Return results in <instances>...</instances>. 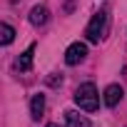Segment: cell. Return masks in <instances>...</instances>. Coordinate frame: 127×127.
<instances>
[{
	"label": "cell",
	"mask_w": 127,
	"mask_h": 127,
	"mask_svg": "<svg viewBox=\"0 0 127 127\" xmlns=\"http://www.w3.org/2000/svg\"><path fill=\"white\" fill-rule=\"evenodd\" d=\"M75 102H77L80 110H85V112H95L97 105H100V100H97V87H95L92 82L80 85V87L75 90Z\"/></svg>",
	"instance_id": "1"
},
{
	"label": "cell",
	"mask_w": 127,
	"mask_h": 127,
	"mask_svg": "<svg viewBox=\"0 0 127 127\" xmlns=\"http://www.w3.org/2000/svg\"><path fill=\"white\" fill-rule=\"evenodd\" d=\"M105 30H107V13H97V15L90 20L85 35H87L90 42H100V40L105 37Z\"/></svg>",
	"instance_id": "2"
},
{
	"label": "cell",
	"mask_w": 127,
	"mask_h": 127,
	"mask_svg": "<svg viewBox=\"0 0 127 127\" xmlns=\"http://www.w3.org/2000/svg\"><path fill=\"white\" fill-rule=\"evenodd\" d=\"M87 55V45L85 42H72L67 50H65V62L67 65H77V62H82Z\"/></svg>",
	"instance_id": "3"
},
{
	"label": "cell",
	"mask_w": 127,
	"mask_h": 127,
	"mask_svg": "<svg viewBox=\"0 0 127 127\" xmlns=\"http://www.w3.org/2000/svg\"><path fill=\"white\" fill-rule=\"evenodd\" d=\"M50 20V10L45 8V5H35L32 10H30V23L35 25V28H40V25H45Z\"/></svg>",
	"instance_id": "4"
},
{
	"label": "cell",
	"mask_w": 127,
	"mask_h": 127,
	"mask_svg": "<svg viewBox=\"0 0 127 127\" xmlns=\"http://www.w3.org/2000/svg\"><path fill=\"white\" fill-rule=\"evenodd\" d=\"M122 95H125V92H122L120 85H107V87H105V105H107V107H115V105L122 100Z\"/></svg>",
	"instance_id": "5"
},
{
	"label": "cell",
	"mask_w": 127,
	"mask_h": 127,
	"mask_svg": "<svg viewBox=\"0 0 127 127\" xmlns=\"http://www.w3.org/2000/svg\"><path fill=\"white\" fill-rule=\"evenodd\" d=\"M65 122H67V127H90V120L85 115L75 112V110H67L65 112Z\"/></svg>",
	"instance_id": "6"
},
{
	"label": "cell",
	"mask_w": 127,
	"mask_h": 127,
	"mask_svg": "<svg viewBox=\"0 0 127 127\" xmlns=\"http://www.w3.org/2000/svg\"><path fill=\"white\" fill-rule=\"evenodd\" d=\"M32 52H35V45H30V47L15 60V67H18V70H30V67H32Z\"/></svg>",
	"instance_id": "7"
},
{
	"label": "cell",
	"mask_w": 127,
	"mask_h": 127,
	"mask_svg": "<svg viewBox=\"0 0 127 127\" xmlns=\"http://www.w3.org/2000/svg\"><path fill=\"white\" fill-rule=\"evenodd\" d=\"M42 112H45V95H35L30 100V115H32V120H40Z\"/></svg>",
	"instance_id": "8"
},
{
	"label": "cell",
	"mask_w": 127,
	"mask_h": 127,
	"mask_svg": "<svg viewBox=\"0 0 127 127\" xmlns=\"http://www.w3.org/2000/svg\"><path fill=\"white\" fill-rule=\"evenodd\" d=\"M13 37H15V30H13L8 23H3V25H0V42H3V45H10Z\"/></svg>",
	"instance_id": "9"
},
{
	"label": "cell",
	"mask_w": 127,
	"mask_h": 127,
	"mask_svg": "<svg viewBox=\"0 0 127 127\" xmlns=\"http://www.w3.org/2000/svg\"><path fill=\"white\" fill-rule=\"evenodd\" d=\"M47 82H50V85H52V87H55V85H57V82H62V77H57V75H55V77H50V80H47Z\"/></svg>",
	"instance_id": "10"
},
{
	"label": "cell",
	"mask_w": 127,
	"mask_h": 127,
	"mask_svg": "<svg viewBox=\"0 0 127 127\" xmlns=\"http://www.w3.org/2000/svg\"><path fill=\"white\" fill-rule=\"evenodd\" d=\"M47 127H60V125H55V122H50V125H47Z\"/></svg>",
	"instance_id": "11"
}]
</instances>
